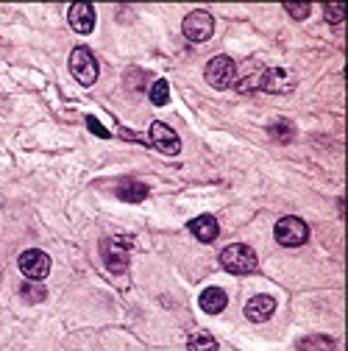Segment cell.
<instances>
[{
    "label": "cell",
    "instance_id": "cell-1",
    "mask_svg": "<svg viewBox=\"0 0 348 351\" xmlns=\"http://www.w3.org/2000/svg\"><path fill=\"white\" fill-rule=\"evenodd\" d=\"M221 265L229 274H234V276H245V274H253L256 271L259 259H256V254H253L251 245L234 243V245H229V248L221 251Z\"/></svg>",
    "mask_w": 348,
    "mask_h": 351
},
{
    "label": "cell",
    "instance_id": "cell-2",
    "mask_svg": "<svg viewBox=\"0 0 348 351\" xmlns=\"http://www.w3.org/2000/svg\"><path fill=\"white\" fill-rule=\"evenodd\" d=\"M128 248H132V237H106L101 243V256L112 274L128 271Z\"/></svg>",
    "mask_w": 348,
    "mask_h": 351
},
{
    "label": "cell",
    "instance_id": "cell-3",
    "mask_svg": "<svg viewBox=\"0 0 348 351\" xmlns=\"http://www.w3.org/2000/svg\"><path fill=\"white\" fill-rule=\"evenodd\" d=\"M273 234H276V243H279V245H284V248H295V245H303V243L310 240V226L303 223L301 217L287 215V217H282V221L276 223Z\"/></svg>",
    "mask_w": 348,
    "mask_h": 351
},
{
    "label": "cell",
    "instance_id": "cell-4",
    "mask_svg": "<svg viewBox=\"0 0 348 351\" xmlns=\"http://www.w3.org/2000/svg\"><path fill=\"white\" fill-rule=\"evenodd\" d=\"M70 73H73L75 81L84 84V86H92V84L98 81V62H95V56H92L90 48L78 45V48L70 53Z\"/></svg>",
    "mask_w": 348,
    "mask_h": 351
},
{
    "label": "cell",
    "instance_id": "cell-5",
    "mask_svg": "<svg viewBox=\"0 0 348 351\" xmlns=\"http://www.w3.org/2000/svg\"><path fill=\"white\" fill-rule=\"evenodd\" d=\"M206 81L209 86H214V90H226V86L234 84L237 78V64L232 56H214L209 64H206Z\"/></svg>",
    "mask_w": 348,
    "mask_h": 351
},
{
    "label": "cell",
    "instance_id": "cell-6",
    "mask_svg": "<svg viewBox=\"0 0 348 351\" xmlns=\"http://www.w3.org/2000/svg\"><path fill=\"white\" fill-rule=\"evenodd\" d=\"M17 265L23 271V276H28L31 282H42L48 274H51V256L39 248H31V251H23Z\"/></svg>",
    "mask_w": 348,
    "mask_h": 351
},
{
    "label": "cell",
    "instance_id": "cell-7",
    "mask_svg": "<svg viewBox=\"0 0 348 351\" xmlns=\"http://www.w3.org/2000/svg\"><path fill=\"white\" fill-rule=\"evenodd\" d=\"M184 36L187 39H192V42H206L212 34H214V20H212V14L209 12H203V9H195V12H190L187 17H184Z\"/></svg>",
    "mask_w": 348,
    "mask_h": 351
},
{
    "label": "cell",
    "instance_id": "cell-8",
    "mask_svg": "<svg viewBox=\"0 0 348 351\" xmlns=\"http://www.w3.org/2000/svg\"><path fill=\"white\" fill-rule=\"evenodd\" d=\"M259 86H262L265 93H271V95H290L295 90V78L284 67H268V70H262Z\"/></svg>",
    "mask_w": 348,
    "mask_h": 351
},
{
    "label": "cell",
    "instance_id": "cell-9",
    "mask_svg": "<svg viewBox=\"0 0 348 351\" xmlns=\"http://www.w3.org/2000/svg\"><path fill=\"white\" fill-rule=\"evenodd\" d=\"M148 140H151V145H153L156 151H162V154H167V156H176V154L182 151L179 134H176V131H173L167 123H153L151 131H148Z\"/></svg>",
    "mask_w": 348,
    "mask_h": 351
},
{
    "label": "cell",
    "instance_id": "cell-10",
    "mask_svg": "<svg viewBox=\"0 0 348 351\" xmlns=\"http://www.w3.org/2000/svg\"><path fill=\"white\" fill-rule=\"evenodd\" d=\"M67 20H70V28L75 34H92V28H95V6L92 3H73L70 12H67Z\"/></svg>",
    "mask_w": 348,
    "mask_h": 351
},
{
    "label": "cell",
    "instance_id": "cell-11",
    "mask_svg": "<svg viewBox=\"0 0 348 351\" xmlns=\"http://www.w3.org/2000/svg\"><path fill=\"white\" fill-rule=\"evenodd\" d=\"M273 313H276V301H273V295H253V298L245 304V318L253 321V324H265V321H271Z\"/></svg>",
    "mask_w": 348,
    "mask_h": 351
},
{
    "label": "cell",
    "instance_id": "cell-12",
    "mask_svg": "<svg viewBox=\"0 0 348 351\" xmlns=\"http://www.w3.org/2000/svg\"><path fill=\"white\" fill-rule=\"evenodd\" d=\"M201 310L203 313H209V315H221L223 310H226V304H229V295H226V290H221V287H206L203 293H201Z\"/></svg>",
    "mask_w": 348,
    "mask_h": 351
},
{
    "label": "cell",
    "instance_id": "cell-13",
    "mask_svg": "<svg viewBox=\"0 0 348 351\" xmlns=\"http://www.w3.org/2000/svg\"><path fill=\"white\" fill-rule=\"evenodd\" d=\"M190 232L201 240V243H212L217 234H221V226H217V221L212 215H198L190 221Z\"/></svg>",
    "mask_w": 348,
    "mask_h": 351
},
{
    "label": "cell",
    "instance_id": "cell-14",
    "mask_svg": "<svg viewBox=\"0 0 348 351\" xmlns=\"http://www.w3.org/2000/svg\"><path fill=\"white\" fill-rule=\"evenodd\" d=\"M114 193H117V198H120V201L137 204V201H145V195H148V187H145L142 182H137V179H123V182H117Z\"/></svg>",
    "mask_w": 348,
    "mask_h": 351
},
{
    "label": "cell",
    "instance_id": "cell-15",
    "mask_svg": "<svg viewBox=\"0 0 348 351\" xmlns=\"http://www.w3.org/2000/svg\"><path fill=\"white\" fill-rule=\"evenodd\" d=\"M334 348H337V343L326 335H310L298 343V351H334Z\"/></svg>",
    "mask_w": 348,
    "mask_h": 351
},
{
    "label": "cell",
    "instance_id": "cell-16",
    "mask_svg": "<svg viewBox=\"0 0 348 351\" xmlns=\"http://www.w3.org/2000/svg\"><path fill=\"white\" fill-rule=\"evenodd\" d=\"M268 134H271V137H273L276 143L287 145V143L293 140V134H295V128H293V123H287V120H276V123H271Z\"/></svg>",
    "mask_w": 348,
    "mask_h": 351
},
{
    "label": "cell",
    "instance_id": "cell-17",
    "mask_svg": "<svg viewBox=\"0 0 348 351\" xmlns=\"http://www.w3.org/2000/svg\"><path fill=\"white\" fill-rule=\"evenodd\" d=\"M148 95H151V104H153V106H164V104L170 101V84H167L164 78H156V81L151 84Z\"/></svg>",
    "mask_w": 348,
    "mask_h": 351
},
{
    "label": "cell",
    "instance_id": "cell-18",
    "mask_svg": "<svg viewBox=\"0 0 348 351\" xmlns=\"http://www.w3.org/2000/svg\"><path fill=\"white\" fill-rule=\"evenodd\" d=\"M187 348H190V351H217V340H214L209 332H198V335L190 337Z\"/></svg>",
    "mask_w": 348,
    "mask_h": 351
},
{
    "label": "cell",
    "instance_id": "cell-19",
    "mask_svg": "<svg viewBox=\"0 0 348 351\" xmlns=\"http://www.w3.org/2000/svg\"><path fill=\"white\" fill-rule=\"evenodd\" d=\"M45 295H48V290L42 287V285H23V298L25 301H31V304H39V301H45Z\"/></svg>",
    "mask_w": 348,
    "mask_h": 351
},
{
    "label": "cell",
    "instance_id": "cell-20",
    "mask_svg": "<svg viewBox=\"0 0 348 351\" xmlns=\"http://www.w3.org/2000/svg\"><path fill=\"white\" fill-rule=\"evenodd\" d=\"M284 12L295 20H307L312 14V6L310 3H284Z\"/></svg>",
    "mask_w": 348,
    "mask_h": 351
},
{
    "label": "cell",
    "instance_id": "cell-21",
    "mask_svg": "<svg viewBox=\"0 0 348 351\" xmlns=\"http://www.w3.org/2000/svg\"><path fill=\"white\" fill-rule=\"evenodd\" d=\"M86 128H90L92 134H95V137H101V140H109V137H112V131H109V128H103L98 117H86Z\"/></svg>",
    "mask_w": 348,
    "mask_h": 351
},
{
    "label": "cell",
    "instance_id": "cell-22",
    "mask_svg": "<svg viewBox=\"0 0 348 351\" xmlns=\"http://www.w3.org/2000/svg\"><path fill=\"white\" fill-rule=\"evenodd\" d=\"M343 6H326V20L329 23H343Z\"/></svg>",
    "mask_w": 348,
    "mask_h": 351
},
{
    "label": "cell",
    "instance_id": "cell-23",
    "mask_svg": "<svg viewBox=\"0 0 348 351\" xmlns=\"http://www.w3.org/2000/svg\"><path fill=\"white\" fill-rule=\"evenodd\" d=\"M125 84H128V90H134V86H137V90H140V86H142V73H128L125 75Z\"/></svg>",
    "mask_w": 348,
    "mask_h": 351
}]
</instances>
